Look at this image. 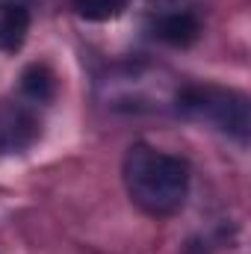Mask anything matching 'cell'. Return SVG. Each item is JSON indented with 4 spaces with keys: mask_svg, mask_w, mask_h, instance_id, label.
<instances>
[{
    "mask_svg": "<svg viewBox=\"0 0 251 254\" xmlns=\"http://www.w3.org/2000/svg\"><path fill=\"white\" fill-rule=\"evenodd\" d=\"M42 136L36 104L24 98H0V154H24Z\"/></svg>",
    "mask_w": 251,
    "mask_h": 254,
    "instance_id": "3",
    "label": "cell"
},
{
    "mask_svg": "<svg viewBox=\"0 0 251 254\" xmlns=\"http://www.w3.org/2000/svg\"><path fill=\"white\" fill-rule=\"evenodd\" d=\"M125 187L130 201L148 216H172L187 204L189 166L151 145H133L125 154Z\"/></svg>",
    "mask_w": 251,
    "mask_h": 254,
    "instance_id": "1",
    "label": "cell"
},
{
    "mask_svg": "<svg viewBox=\"0 0 251 254\" xmlns=\"http://www.w3.org/2000/svg\"><path fill=\"white\" fill-rule=\"evenodd\" d=\"M178 110L219 127L222 133L246 142L249 136V98L222 86H189L178 95Z\"/></svg>",
    "mask_w": 251,
    "mask_h": 254,
    "instance_id": "2",
    "label": "cell"
},
{
    "mask_svg": "<svg viewBox=\"0 0 251 254\" xmlns=\"http://www.w3.org/2000/svg\"><path fill=\"white\" fill-rule=\"evenodd\" d=\"M130 0H71L74 12L86 21H113L127 9Z\"/></svg>",
    "mask_w": 251,
    "mask_h": 254,
    "instance_id": "7",
    "label": "cell"
},
{
    "mask_svg": "<svg viewBox=\"0 0 251 254\" xmlns=\"http://www.w3.org/2000/svg\"><path fill=\"white\" fill-rule=\"evenodd\" d=\"M30 33V12L24 3L15 0H3L0 3V51L15 54L24 48Z\"/></svg>",
    "mask_w": 251,
    "mask_h": 254,
    "instance_id": "4",
    "label": "cell"
},
{
    "mask_svg": "<svg viewBox=\"0 0 251 254\" xmlns=\"http://www.w3.org/2000/svg\"><path fill=\"white\" fill-rule=\"evenodd\" d=\"M57 95V74L45 63H33L21 74V98L30 104H48Z\"/></svg>",
    "mask_w": 251,
    "mask_h": 254,
    "instance_id": "6",
    "label": "cell"
},
{
    "mask_svg": "<svg viewBox=\"0 0 251 254\" xmlns=\"http://www.w3.org/2000/svg\"><path fill=\"white\" fill-rule=\"evenodd\" d=\"M154 36L160 42H166V45L187 48L201 36V21L195 15H189V12H172V15H163L154 24Z\"/></svg>",
    "mask_w": 251,
    "mask_h": 254,
    "instance_id": "5",
    "label": "cell"
}]
</instances>
